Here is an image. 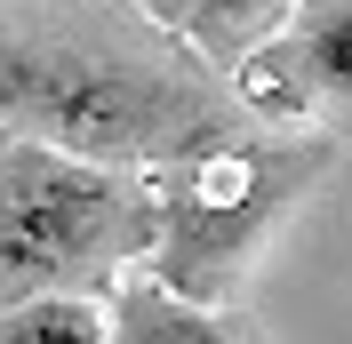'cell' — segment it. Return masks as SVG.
Masks as SVG:
<instances>
[{
  "label": "cell",
  "mask_w": 352,
  "mask_h": 344,
  "mask_svg": "<svg viewBox=\"0 0 352 344\" xmlns=\"http://www.w3.org/2000/svg\"><path fill=\"white\" fill-rule=\"evenodd\" d=\"M0 129L104 169H160L248 129V112L129 0H0Z\"/></svg>",
  "instance_id": "obj_1"
},
{
  "label": "cell",
  "mask_w": 352,
  "mask_h": 344,
  "mask_svg": "<svg viewBox=\"0 0 352 344\" xmlns=\"http://www.w3.org/2000/svg\"><path fill=\"white\" fill-rule=\"evenodd\" d=\"M329 169L336 136H256V129H232L200 152L144 169V193L160 216L153 257H144L153 280L192 304H224L256 264V248L296 216V200H312Z\"/></svg>",
  "instance_id": "obj_2"
},
{
  "label": "cell",
  "mask_w": 352,
  "mask_h": 344,
  "mask_svg": "<svg viewBox=\"0 0 352 344\" xmlns=\"http://www.w3.org/2000/svg\"><path fill=\"white\" fill-rule=\"evenodd\" d=\"M153 233L160 216L144 169H104L0 129V304L65 288L96 297L153 257Z\"/></svg>",
  "instance_id": "obj_3"
},
{
  "label": "cell",
  "mask_w": 352,
  "mask_h": 344,
  "mask_svg": "<svg viewBox=\"0 0 352 344\" xmlns=\"http://www.w3.org/2000/svg\"><path fill=\"white\" fill-rule=\"evenodd\" d=\"M248 120H296L312 105H352V0H288L272 41L224 72Z\"/></svg>",
  "instance_id": "obj_4"
},
{
  "label": "cell",
  "mask_w": 352,
  "mask_h": 344,
  "mask_svg": "<svg viewBox=\"0 0 352 344\" xmlns=\"http://www.w3.org/2000/svg\"><path fill=\"white\" fill-rule=\"evenodd\" d=\"M104 344H264V336H256V321L224 312V304H192L176 288H160L153 272H129V280H112Z\"/></svg>",
  "instance_id": "obj_5"
},
{
  "label": "cell",
  "mask_w": 352,
  "mask_h": 344,
  "mask_svg": "<svg viewBox=\"0 0 352 344\" xmlns=\"http://www.w3.org/2000/svg\"><path fill=\"white\" fill-rule=\"evenodd\" d=\"M129 8H144L160 32H176L208 72H232L248 48L272 41L280 17H288V0H129Z\"/></svg>",
  "instance_id": "obj_6"
},
{
  "label": "cell",
  "mask_w": 352,
  "mask_h": 344,
  "mask_svg": "<svg viewBox=\"0 0 352 344\" xmlns=\"http://www.w3.org/2000/svg\"><path fill=\"white\" fill-rule=\"evenodd\" d=\"M0 344H104V304L65 288V297H16L0 304Z\"/></svg>",
  "instance_id": "obj_7"
}]
</instances>
